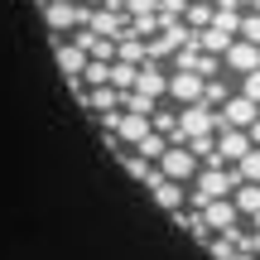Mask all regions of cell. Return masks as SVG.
<instances>
[{
	"label": "cell",
	"instance_id": "obj_1",
	"mask_svg": "<svg viewBox=\"0 0 260 260\" xmlns=\"http://www.w3.org/2000/svg\"><path fill=\"white\" fill-rule=\"evenodd\" d=\"M236 183H241V174H226V169H203V178H198V193L188 198V203H193V207H207V203H217V198L236 193Z\"/></svg>",
	"mask_w": 260,
	"mask_h": 260
},
{
	"label": "cell",
	"instance_id": "obj_2",
	"mask_svg": "<svg viewBox=\"0 0 260 260\" xmlns=\"http://www.w3.org/2000/svg\"><path fill=\"white\" fill-rule=\"evenodd\" d=\"M212 125H222V116L212 111V106H183V116H178V130L174 140H198V135H212Z\"/></svg>",
	"mask_w": 260,
	"mask_h": 260
},
{
	"label": "cell",
	"instance_id": "obj_3",
	"mask_svg": "<svg viewBox=\"0 0 260 260\" xmlns=\"http://www.w3.org/2000/svg\"><path fill=\"white\" fill-rule=\"evenodd\" d=\"M198 174V159L188 154L183 145H169L164 154H159V178H169V183H183V178Z\"/></svg>",
	"mask_w": 260,
	"mask_h": 260
},
{
	"label": "cell",
	"instance_id": "obj_4",
	"mask_svg": "<svg viewBox=\"0 0 260 260\" xmlns=\"http://www.w3.org/2000/svg\"><path fill=\"white\" fill-rule=\"evenodd\" d=\"M106 125H111L116 135L125 140V145H145V140L154 135V125H149V116H130V111H125V116H116V111H111V116H106Z\"/></svg>",
	"mask_w": 260,
	"mask_h": 260
},
{
	"label": "cell",
	"instance_id": "obj_5",
	"mask_svg": "<svg viewBox=\"0 0 260 260\" xmlns=\"http://www.w3.org/2000/svg\"><path fill=\"white\" fill-rule=\"evenodd\" d=\"M255 121H260V106L246 102V96H236V102L222 106V125H226V130H251Z\"/></svg>",
	"mask_w": 260,
	"mask_h": 260
},
{
	"label": "cell",
	"instance_id": "obj_6",
	"mask_svg": "<svg viewBox=\"0 0 260 260\" xmlns=\"http://www.w3.org/2000/svg\"><path fill=\"white\" fill-rule=\"evenodd\" d=\"M203 77H193V73H174L169 77V96H174V102H183V106H198L203 102Z\"/></svg>",
	"mask_w": 260,
	"mask_h": 260
},
{
	"label": "cell",
	"instance_id": "obj_7",
	"mask_svg": "<svg viewBox=\"0 0 260 260\" xmlns=\"http://www.w3.org/2000/svg\"><path fill=\"white\" fill-rule=\"evenodd\" d=\"M222 58H226V68H236L241 77L260 68V48H255V44H246V39H241V44H232V48H226Z\"/></svg>",
	"mask_w": 260,
	"mask_h": 260
},
{
	"label": "cell",
	"instance_id": "obj_8",
	"mask_svg": "<svg viewBox=\"0 0 260 260\" xmlns=\"http://www.w3.org/2000/svg\"><path fill=\"white\" fill-rule=\"evenodd\" d=\"M82 68H87V53H82L77 44H63V39H58V73H63L68 82H77Z\"/></svg>",
	"mask_w": 260,
	"mask_h": 260
},
{
	"label": "cell",
	"instance_id": "obj_9",
	"mask_svg": "<svg viewBox=\"0 0 260 260\" xmlns=\"http://www.w3.org/2000/svg\"><path fill=\"white\" fill-rule=\"evenodd\" d=\"M130 92H140V96H149V102H159V96L169 92V77L159 73V68H140V77H135V87H130Z\"/></svg>",
	"mask_w": 260,
	"mask_h": 260
},
{
	"label": "cell",
	"instance_id": "obj_10",
	"mask_svg": "<svg viewBox=\"0 0 260 260\" xmlns=\"http://www.w3.org/2000/svg\"><path fill=\"white\" fill-rule=\"evenodd\" d=\"M203 222H207V232H232V222H236V207L226 203V198H217V203H207L203 207Z\"/></svg>",
	"mask_w": 260,
	"mask_h": 260
},
{
	"label": "cell",
	"instance_id": "obj_11",
	"mask_svg": "<svg viewBox=\"0 0 260 260\" xmlns=\"http://www.w3.org/2000/svg\"><path fill=\"white\" fill-rule=\"evenodd\" d=\"M44 19L53 29H73V24H87V10L77 5V0L73 5H44Z\"/></svg>",
	"mask_w": 260,
	"mask_h": 260
},
{
	"label": "cell",
	"instance_id": "obj_12",
	"mask_svg": "<svg viewBox=\"0 0 260 260\" xmlns=\"http://www.w3.org/2000/svg\"><path fill=\"white\" fill-rule=\"evenodd\" d=\"M116 58H121L125 68H140V63H149V53H145V44H140L135 34H125V39H116Z\"/></svg>",
	"mask_w": 260,
	"mask_h": 260
},
{
	"label": "cell",
	"instance_id": "obj_13",
	"mask_svg": "<svg viewBox=\"0 0 260 260\" xmlns=\"http://www.w3.org/2000/svg\"><path fill=\"white\" fill-rule=\"evenodd\" d=\"M154 203L169 207V212H183V188L169 183V178H159V183H154Z\"/></svg>",
	"mask_w": 260,
	"mask_h": 260
},
{
	"label": "cell",
	"instance_id": "obj_14",
	"mask_svg": "<svg viewBox=\"0 0 260 260\" xmlns=\"http://www.w3.org/2000/svg\"><path fill=\"white\" fill-rule=\"evenodd\" d=\"M232 198H236V203H232L236 212H260V183H236Z\"/></svg>",
	"mask_w": 260,
	"mask_h": 260
},
{
	"label": "cell",
	"instance_id": "obj_15",
	"mask_svg": "<svg viewBox=\"0 0 260 260\" xmlns=\"http://www.w3.org/2000/svg\"><path fill=\"white\" fill-rule=\"evenodd\" d=\"M212 29H222L226 39H232V34H241V15H236L232 5H217V10H212Z\"/></svg>",
	"mask_w": 260,
	"mask_h": 260
},
{
	"label": "cell",
	"instance_id": "obj_16",
	"mask_svg": "<svg viewBox=\"0 0 260 260\" xmlns=\"http://www.w3.org/2000/svg\"><path fill=\"white\" fill-rule=\"evenodd\" d=\"M87 102H92L96 111H106V116H111V106L121 102V92H116V87H96V92H87Z\"/></svg>",
	"mask_w": 260,
	"mask_h": 260
},
{
	"label": "cell",
	"instance_id": "obj_17",
	"mask_svg": "<svg viewBox=\"0 0 260 260\" xmlns=\"http://www.w3.org/2000/svg\"><path fill=\"white\" fill-rule=\"evenodd\" d=\"M183 15H188V24L203 34V29H212V5H183Z\"/></svg>",
	"mask_w": 260,
	"mask_h": 260
},
{
	"label": "cell",
	"instance_id": "obj_18",
	"mask_svg": "<svg viewBox=\"0 0 260 260\" xmlns=\"http://www.w3.org/2000/svg\"><path fill=\"white\" fill-rule=\"evenodd\" d=\"M125 174H135V178H145V183H159V169H149L140 154H125Z\"/></svg>",
	"mask_w": 260,
	"mask_h": 260
},
{
	"label": "cell",
	"instance_id": "obj_19",
	"mask_svg": "<svg viewBox=\"0 0 260 260\" xmlns=\"http://www.w3.org/2000/svg\"><path fill=\"white\" fill-rule=\"evenodd\" d=\"M236 174H241V183H260V149H251V154L236 164Z\"/></svg>",
	"mask_w": 260,
	"mask_h": 260
},
{
	"label": "cell",
	"instance_id": "obj_20",
	"mask_svg": "<svg viewBox=\"0 0 260 260\" xmlns=\"http://www.w3.org/2000/svg\"><path fill=\"white\" fill-rule=\"evenodd\" d=\"M164 149H169V140H164V135H149L145 145H135V154H140V159H145V164H149V159H159V154H164Z\"/></svg>",
	"mask_w": 260,
	"mask_h": 260
},
{
	"label": "cell",
	"instance_id": "obj_21",
	"mask_svg": "<svg viewBox=\"0 0 260 260\" xmlns=\"http://www.w3.org/2000/svg\"><path fill=\"white\" fill-rule=\"evenodd\" d=\"M241 96H246V102H255V106H260V68H255V73H246V77H241Z\"/></svg>",
	"mask_w": 260,
	"mask_h": 260
},
{
	"label": "cell",
	"instance_id": "obj_22",
	"mask_svg": "<svg viewBox=\"0 0 260 260\" xmlns=\"http://www.w3.org/2000/svg\"><path fill=\"white\" fill-rule=\"evenodd\" d=\"M241 39L260 48V15H246V19H241Z\"/></svg>",
	"mask_w": 260,
	"mask_h": 260
},
{
	"label": "cell",
	"instance_id": "obj_23",
	"mask_svg": "<svg viewBox=\"0 0 260 260\" xmlns=\"http://www.w3.org/2000/svg\"><path fill=\"white\" fill-rule=\"evenodd\" d=\"M121 10H130V15H154V10H159V0H121Z\"/></svg>",
	"mask_w": 260,
	"mask_h": 260
},
{
	"label": "cell",
	"instance_id": "obj_24",
	"mask_svg": "<svg viewBox=\"0 0 260 260\" xmlns=\"http://www.w3.org/2000/svg\"><path fill=\"white\" fill-rule=\"evenodd\" d=\"M82 82H92V87H106V63H87V68H82Z\"/></svg>",
	"mask_w": 260,
	"mask_h": 260
},
{
	"label": "cell",
	"instance_id": "obj_25",
	"mask_svg": "<svg viewBox=\"0 0 260 260\" xmlns=\"http://www.w3.org/2000/svg\"><path fill=\"white\" fill-rule=\"evenodd\" d=\"M183 5H188V0H159V19L174 24V15H183Z\"/></svg>",
	"mask_w": 260,
	"mask_h": 260
},
{
	"label": "cell",
	"instance_id": "obj_26",
	"mask_svg": "<svg viewBox=\"0 0 260 260\" xmlns=\"http://www.w3.org/2000/svg\"><path fill=\"white\" fill-rule=\"evenodd\" d=\"M207 246H212L217 260H232V255H236V241H232V236H222V241H207Z\"/></svg>",
	"mask_w": 260,
	"mask_h": 260
},
{
	"label": "cell",
	"instance_id": "obj_27",
	"mask_svg": "<svg viewBox=\"0 0 260 260\" xmlns=\"http://www.w3.org/2000/svg\"><path fill=\"white\" fill-rule=\"evenodd\" d=\"M246 135H251V149H260V121H255L251 130H246Z\"/></svg>",
	"mask_w": 260,
	"mask_h": 260
},
{
	"label": "cell",
	"instance_id": "obj_28",
	"mask_svg": "<svg viewBox=\"0 0 260 260\" xmlns=\"http://www.w3.org/2000/svg\"><path fill=\"white\" fill-rule=\"evenodd\" d=\"M44 5H73V0H44Z\"/></svg>",
	"mask_w": 260,
	"mask_h": 260
},
{
	"label": "cell",
	"instance_id": "obj_29",
	"mask_svg": "<svg viewBox=\"0 0 260 260\" xmlns=\"http://www.w3.org/2000/svg\"><path fill=\"white\" fill-rule=\"evenodd\" d=\"M222 5H232V10H236V5H246V0H222Z\"/></svg>",
	"mask_w": 260,
	"mask_h": 260
},
{
	"label": "cell",
	"instance_id": "obj_30",
	"mask_svg": "<svg viewBox=\"0 0 260 260\" xmlns=\"http://www.w3.org/2000/svg\"><path fill=\"white\" fill-rule=\"evenodd\" d=\"M232 260H255V255H232Z\"/></svg>",
	"mask_w": 260,
	"mask_h": 260
},
{
	"label": "cell",
	"instance_id": "obj_31",
	"mask_svg": "<svg viewBox=\"0 0 260 260\" xmlns=\"http://www.w3.org/2000/svg\"><path fill=\"white\" fill-rule=\"evenodd\" d=\"M255 232H260V212H255Z\"/></svg>",
	"mask_w": 260,
	"mask_h": 260
},
{
	"label": "cell",
	"instance_id": "obj_32",
	"mask_svg": "<svg viewBox=\"0 0 260 260\" xmlns=\"http://www.w3.org/2000/svg\"><path fill=\"white\" fill-rule=\"evenodd\" d=\"M255 15H260V0H255Z\"/></svg>",
	"mask_w": 260,
	"mask_h": 260
},
{
	"label": "cell",
	"instance_id": "obj_33",
	"mask_svg": "<svg viewBox=\"0 0 260 260\" xmlns=\"http://www.w3.org/2000/svg\"><path fill=\"white\" fill-rule=\"evenodd\" d=\"M92 5H96V0H92Z\"/></svg>",
	"mask_w": 260,
	"mask_h": 260
}]
</instances>
